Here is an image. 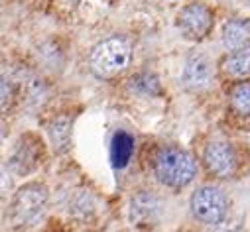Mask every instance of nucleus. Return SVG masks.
I'll return each instance as SVG.
<instances>
[{"instance_id":"nucleus-1","label":"nucleus","mask_w":250,"mask_h":232,"mask_svg":"<svg viewBox=\"0 0 250 232\" xmlns=\"http://www.w3.org/2000/svg\"><path fill=\"white\" fill-rule=\"evenodd\" d=\"M154 169L162 183L179 189L193 181L197 173V163L189 154L179 148H164L156 155Z\"/></svg>"},{"instance_id":"nucleus-2","label":"nucleus","mask_w":250,"mask_h":232,"mask_svg":"<svg viewBox=\"0 0 250 232\" xmlns=\"http://www.w3.org/2000/svg\"><path fill=\"white\" fill-rule=\"evenodd\" d=\"M130 63V45L122 38H108L101 41L89 57V67L99 79H112Z\"/></svg>"},{"instance_id":"nucleus-3","label":"nucleus","mask_w":250,"mask_h":232,"mask_svg":"<svg viewBox=\"0 0 250 232\" xmlns=\"http://www.w3.org/2000/svg\"><path fill=\"white\" fill-rule=\"evenodd\" d=\"M191 211L195 218L205 224H219L229 211L227 197L217 187H201L191 197Z\"/></svg>"},{"instance_id":"nucleus-4","label":"nucleus","mask_w":250,"mask_h":232,"mask_svg":"<svg viewBox=\"0 0 250 232\" xmlns=\"http://www.w3.org/2000/svg\"><path fill=\"white\" fill-rule=\"evenodd\" d=\"M177 26L187 39H203L213 28V12L203 2H189L181 8L177 16Z\"/></svg>"},{"instance_id":"nucleus-5","label":"nucleus","mask_w":250,"mask_h":232,"mask_svg":"<svg viewBox=\"0 0 250 232\" xmlns=\"http://www.w3.org/2000/svg\"><path fill=\"white\" fill-rule=\"evenodd\" d=\"M47 203V191L42 185H26L18 191L16 199H14V216L20 222H32L34 218L40 216V213L43 211Z\"/></svg>"},{"instance_id":"nucleus-6","label":"nucleus","mask_w":250,"mask_h":232,"mask_svg":"<svg viewBox=\"0 0 250 232\" xmlns=\"http://www.w3.org/2000/svg\"><path fill=\"white\" fill-rule=\"evenodd\" d=\"M213 83V69L205 55H191L181 71V85L191 93H203Z\"/></svg>"},{"instance_id":"nucleus-7","label":"nucleus","mask_w":250,"mask_h":232,"mask_svg":"<svg viewBox=\"0 0 250 232\" xmlns=\"http://www.w3.org/2000/svg\"><path fill=\"white\" fill-rule=\"evenodd\" d=\"M205 165L217 177H229L236 167L234 152L225 142H213L205 150Z\"/></svg>"},{"instance_id":"nucleus-8","label":"nucleus","mask_w":250,"mask_h":232,"mask_svg":"<svg viewBox=\"0 0 250 232\" xmlns=\"http://www.w3.org/2000/svg\"><path fill=\"white\" fill-rule=\"evenodd\" d=\"M223 43L230 51H238L250 45V20L234 18L223 26Z\"/></svg>"},{"instance_id":"nucleus-9","label":"nucleus","mask_w":250,"mask_h":232,"mask_svg":"<svg viewBox=\"0 0 250 232\" xmlns=\"http://www.w3.org/2000/svg\"><path fill=\"white\" fill-rule=\"evenodd\" d=\"M225 69L230 77H236V79L250 77V45L244 49L232 51L225 61Z\"/></svg>"},{"instance_id":"nucleus-10","label":"nucleus","mask_w":250,"mask_h":232,"mask_svg":"<svg viewBox=\"0 0 250 232\" xmlns=\"http://www.w3.org/2000/svg\"><path fill=\"white\" fill-rule=\"evenodd\" d=\"M132 154V138L128 134H116L114 136V146H112V155H114V163L118 167L126 165L128 157Z\"/></svg>"},{"instance_id":"nucleus-11","label":"nucleus","mask_w":250,"mask_h":232,"mask_svg":"<svg viewBox=\"0 0 250 232\" xmlns=\"http://www.w3.org/2000/svg\"><path fill=\"white\" fill-rule=\"evenodd\" d=\"M230 104L240 114H250V83H238L230 93Z\"/></svg>"},{"instance_id":"nucleus-12","label":"nucleus","mask_w":250,"mask_h":232,"mask_svg":"<svg viewBox=\"0 0 250 232\" xmlns=\"http://www.w3.org/2000/svg\"><path fill=\"white\" fill-rule=\"evenodd\" d=\"M49 136H51V142H53V148L57 150H65L69 146V138H71V130H69V122L65 118H59L53 122L51 130H49Z\"/></svg>"}]
</instances>
